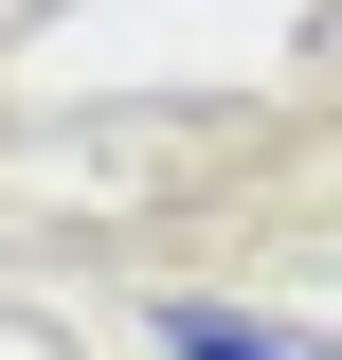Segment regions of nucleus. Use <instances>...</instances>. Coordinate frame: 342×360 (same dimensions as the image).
<instances>
[{
  "instance_id": "f257e3e1",
  "label": "nucleus",
  "mask_w": 342,
  "mask_h": 360,
  "mask_svg": "<svg viewBox=\"0 0 342 360\" xmlns=\"http://www.w3.org/2000/svg\"><path fill=\"white\" fill-rule=\"evenodd\" d=\"M180 360H306V342H270V324H216V307H180Z\"/></svg>"
}]
</instances>
